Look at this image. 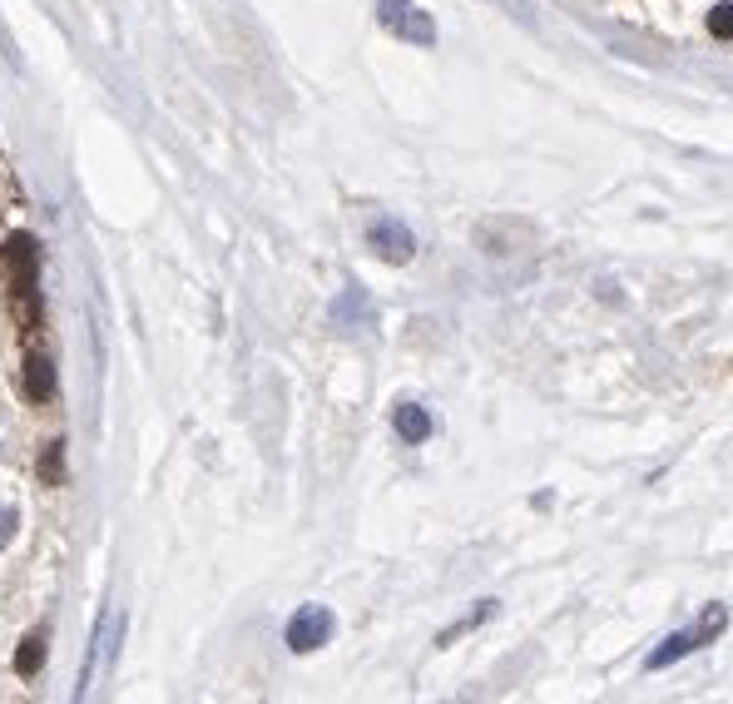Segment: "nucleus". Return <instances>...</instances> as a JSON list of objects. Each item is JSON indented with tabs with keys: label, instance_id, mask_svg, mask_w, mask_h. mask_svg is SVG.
Instances as JSON below:
<instances>
[{
	"label": "nucleus",
	"instance_id": "9b49d317",
	"mask_svg": "<svg viewBox=\"0 0 733 704\" xmlns=\"http://www.w3.org/2000/svg\"><path fill=\"white\" fill-rule=\"evenodd\" d=\"M709 35L733 40V6H714V10H709Z\"/></svg>",
	"mask_w": 733,
	"mask_h": 704
},
{
	"label": "nucleus",
	"instance_id": "6e6552de",
	"mask_svg": "<svg viewBox=\"0 0 733 704\" xmlns=\"http://www.w3.org/2000/svg\"><path fill=\"white\" fill-rule=\"evenodd\" d=\"M25 392L35 397V402H50V397H55V367H50L45 353L25 357Z\"/></svg>",
	"mask_w": 733,
	"mask_h": 704
},
{
	"label": "nucleus",
	"instance_id": "0eeeda50",
	"mask_svg": "<svg viewBox=\"0 0 733 704\" xmlns=\"http://www.w3.org/2000/svg\"><path fill=\"white\" fill-rule=\"evenodd\" d=\"M392 427L402 442H426V437H432V412H426L422 402H396Z\"/></svg>",
	"mask_w": 733,
	"mask_h": 704
},
{
	"label": "nucleus",
	"instance_id": "1a4fd4ad",
	"mask_svg": "<svg viewBox=\"0 0 733 704\" xmlns=\"http://www.w3.org/2000/svg\"><path fill=\"white\" fill-rule=\"evenodd\" d=\"M40 660H45V635L35 630V635H25V640H20L15 670H20V675H35V670H40Z\"/></svg>",
	"mask_w": 733,
	"mask_h": 704
},
{
	"label": "nucleus",
	"instance_id": "f8f14e48",
	"mask_svg": "<svg viewBox=\"0 0 733 704\" xmlns=\"http://www.w3.org/2000/svg\"><path fill=\"white\" fill-rule=\"evenodd\" d=\"M10 536H15V512H10V506H0V550L10 546Z\"/></svg>",
	"mask_w": 733,
	"mask_h": 704
},
{
	"label": "nucleus",
	"instance_id": "f257e3e1",
	"mask_svg": "<svg viewBox=\"0 0 733 704\" xmlns=\"http://www.w3.org/2000/svg\"><path fill=\"white\" fill-rule=\"evenodd\" d=\"M724 626H729V610H724V606H719V600H714V606L704 610V620H699V626H684V630H674V635H669V640H665V645H659V650H649L645 670H649V675H655V670H669V665H679V660H684V655H694V650H704V645H709V640H714V635H724Z\"/></svg>",
	"mask_w": 733,
	"mask_h": 704
},
{
	"label": "nucleus",
	"instance_id": "7ed1b4c3",
	"mask_svg": "<svg viewBox=\"0 0 733 704\" xmlns=\"http://www.w3.org/2000/svg\"><path fill=\"white\" fill-rule=\"evenodd\" d=\"M376 20L386 35L406 40V45H436V20L416 0H376Z\"/></svg>",
	"mask_w": 733,
	"mask_h": 704
},
{
	"label": "nucleus",
	"instance_id": "9d476101",
	"mask_svg": "<svg viewBox=\"0 0 733 704\" xmlns=\"http://www.w3.org/2000/svg\"><path fill=\"white\" fill-rule=\"evenodd\" d=\"M40 476H45L50 486H55V482H65V446H60V442H50V446H45V462H40Z\"/></svg>",
	"mask_w": 733,
	"mask_h": 704
},
{
	"label": "nucleus",
	"instance_id": "423d86ee",
	"mask_svg": "<svg viewBox=\"0 0 733 704\" xmlns=\"http://www.w3.org/2000/svg\"><path fill=\"white\" fill-rule=\"evenodd\" d=\"M6 259L10 269H15V298H20V318H25V328L40 318L35 308V249H30V239H10L6 243Z\"/></svg>",
	"mask_w": 733,
	"mask_h": 704
},
{
	"label": "nucleus",
	"instance_id": "39448f33",
	"mask_svg": "<svg viewBox=\"0 0 733 704\" xmlns=\"http://www.w3.org/2000/svg\"><path fill=\"white\" fill-rule=\"evenodd\" d=\"M366 249H372L382 263H412L416 259V233L406 229L402 219H372V229H366Z\"/></svg>",
	"mask_w": 733,
	"mask_h": 704
},
{
	"label": "nucleus",
	"instance_id": "20e7f679",
	"mask_svg": "<svg viewBox=\"0 0 733 704\" xmlns=\"http://www.w3.org/2000/svg\"><path fill=\"white\" fill-rule=\"evenodd\" d=\"M332 610L328 606H302L298 616L288 620V630H283V640H288L293 655H312V650H322L332 640Z\"/></svg>",
	"mask_w": 733,
	"mask_h": 704
},
{
	"label": "nucleus",
	"instance_id": "f03ea898",
	"mask_svg": "<svg viewBox=\"0 0 733 704\" xmlns=\"http://www.w3.org/2000/svg\"><path fill=\"white\" fill-rule=\"evenodd\" d=\"M119 635H125V616H119V610H105V616H99V626H95V645H89L85 675H79V690H75V700H70V704H89V695L105 685L109 665H115Z\"/></svg>",
	"mask_w": 733,
	"mask_h": 704
}]
</instances>
